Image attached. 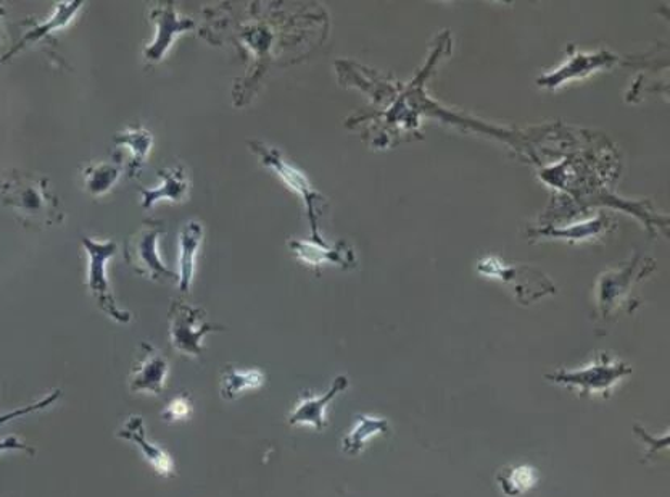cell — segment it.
I'll use <instances>...</instances> for the list:
<instances>
[{"instance_id":"6da1fadb","label":"cell","mask_w":670,"mask_h":497,"mask_svg":"<svg viewBox=\"0 0 670 497\" xmlns=\"http://www.w3.org/2000/svg\"><path fill=\"white\" fill-rule=\"evenodd\" d=\"M0 204L12 207L20 224L28 228L41 230L65 220L51 181L41 175L13 171L0 187Z\"/></svg>"},{"instance_id":"7a4b0ae2","label":"cell","mask_w":670,"mask_h":497,"mask_svg":"<svg viewBox=\"0 0 670 497\" xmlns=\"http://www.w3.org/2000/svg\"><path fill=\"white\" fill-rule=\"evenodd\" d=\"M169 341L178 353L198 357L204 353L202 340L205 334L223 331L220 324L210 323L201 307L175 301L169 309Z\"/></svg>"},{"instance_id":"3957f363","label":"cell","mask_w":670,"mask_h":497,"mask_svg":"<svg viewBox=\"0 0 670 497\" xmlns=\"http://www.w3.org/2000/svg\"><path fill=\"white\" fill-rule=\"evenodd\" d=\"M164 224L158 220H145L132 237L126 240L125 258L129 267L149 280H178V275L165 267L158 257L157 243L164 233Z\"/></svg>"},{"instance_id":"277c9868","label":"cell","mask_w":670,"mask_h":497,"mask_svg":"<svg viewBox=\"0 0 670 497\" xmlns=\"http://www.w3.org/2000/svg\"><path fill=\"white\" fill-rule=\"evenodd\" d=\"M629 373V367L603 357L585 369L576 370V372L546 374V378L555 381V383L563 384V386L570 387V390L579 391L582 396L608 397L617 383Z\"/></svg>"},{"instance_id":"5b68a950","label":"cell","mask_w":670,"mask_h":497,"mask_svg":"<svg viewBox=\"0 0 670 497\" xmlns=\"http://www.w3.org/2000/svg\"><path fill=\"white\" fill-rule=\"evenodd\" d=\"M82 244H85L89 255L88 288L94 296L95 303L113 320L118 321V323H129L132 320V315L119 309L115 297H113L111 286H108L107 271H105V264H107L108 258L113 257L118 246H116L115 241L99 243L91 238H82Z\"/></svg>"},{"instance_id":"8992f818","label":"cell","mask_w":670,"mask_h":497,"mask_svg":"<svg viewBox=\"0 0 670 497\" xmlns=\"http://www.w3.org/2000/svg\"><path fill=\"white\" fill-rule=\"evenodd\" d=\"M169 360L164 353L155 349L151 343H141L136 353L131 374H129V391L131 393L162 394L167 387Z\"/></svg>"},{"instance_id":"52a82bcc","label":"cell","mask_w":670,"mask_h":497,"mask_svg":"<svg viewBox=\"0 0 670 497\" xmlns=\"http://www.w3.org/2000/svg\"><path fill=\"white\" fill-rule=\"evenodd\" d=\"M348 387V380L345 377L335 378L333 386L326 394L320 397L304 396L295 406L294 412L288 416V425L313 426L317 432L326 429V410L338 394L344 393Z\"/></svg>"},{"instance_id":"ba28073f","label":"cell","mask_w":670,"mask_h":497,"mask_svg":"<svg viewBox=\"0 0 670 497\" xmlns=\"http://www.w3.org/2000/svg\"><path fill=\"white\" fill-rule=\"evenodd\" d=\"M145 433L147 432H145L144 419L141 416H131L126 420L125 425L119 429L116 436L136 444L141 449L142 456L151 462V466L154 467L158 475L171 476L175 473V462H172L171 457L162 447L151 443Z\"/></svg>"},{"instance_id":"9c48e42d","label":"cell","mask_w":670,"mask_h":497,"mask_svg":"<svg viewBox=\"0 0 670 497\" xmlns=\"http://www.w3.org/2000/svg\"><path fill=\"white\" fill-rule=\"evenodd\" d=\"M250 149L260 157V161L263 162L267 167H270L271 170L280 175L281 180L284 181L288 188L294 189L297 194H300L301 197L307 201L310 214L313 215V202L317 194H314L308 181L305 180L304 175L295 170L292 165H288L276 149L268 148L263 142L252 141Z\"/></svg>"},{"instance_id":"30bf717a","label":"cell","mask_w":670,"mask_h":497,"mask_svg":"<svg viewBox=\"0 0 670 497\" xmlns=\"http://www.w3.org/2000/svg\"><path fill=\"white\" fill-rule=\"evenodd\" d=\"M152 18L157 23L158 33L155 41L152 42L147 51H145V55H147L149 61L158 62L167 54L168 48L171 46L175 36L194 28V23L188 18H179L171 5L154 10Z\"/></svg>"},{"instance_id":"8fae6325","label":"cell","mask_w":670,"mask_h":497,"mask_svg":"<svg viewBox=\"0 0 670 497\" xmlns=\"http://www.w3.org/2000/svg\"><path fill=\"white\" fill-rule=\"evenodd\" d=\"M204 238V228L197 220L188 221L179 234V290L188 293L194 281L195 252Z\"/></svg>"},{"instance_id":"7c38bea8","label":"cell","mask_w":670,"mask_h":497,"mask_svg":"<svg viewBox=\"0 0 670 497\" xmlns=\"http://www.w3.org/2000/svg\"><path fill=\"white\" fill-rule=\"evenodd\" d=\"M160 177L164 178V184L158 189H144L141 188L142 207L151 208L155 202L160 199L167 197L175 202H181L182 199L188 195L189 191V178L185 175L184 167L182 165H176V167L164 168L160 170Z\"/></svg>"},{"instance_id":"4fadbf2b","label":"cell","mask_w":670,"mask_h":497,"mask_svg":"<svg viewBox=\"0 0 670 497\" xmlns=\"http://www.w3.org/2000/svg\"><path fill=\"white\" fill-rule=\"evenodd\" d=\"M387 432H389V423L386 420L361 416L351 432L342 439V449L348 456H358V454L363 453L364 446L373 437L386 435Z\"/></svg>"},{"instance_id":"5bb4252c","label":"cell","mask_w":670,"mask_h":497,"mask_svg":"<svg viewBox=\"0 0 670 497\" xmlns=\"http://www.w3.org/2000/svg\"><path fill=\"white\" fill-rule=\"evenodd\" d=\"M497 483L504 496L519 497L529 493L539 483V473L532 467H510L499 473Z\"/></svg>"},{"instance_id":"9a60e30c","label":"cell","mask_w":670,"mask_h":497,"mask_svg":"<svg viewBox=\"0 0 670 497\" xmlns=\"http://www.w3.org/2000/svg\"><path fill=\"white\" fill-rule=\"evenodd\" d=\"M115 141L131 148L132 158L128 167V175L131 178L138 177L139 171L144 167V161L149 151H151L152 142H154L151 132L145 131L144 128H128L118 132L115 136Z\"/></svg>"},{"instance_id":"2e32d148","label":"cell","mask_w":670,"mask_h":497,"mask_svg":"<svg viewBox=\"0 0 670 497\" xmlns=\"http://www.w3.org/2000/svg\"><path fill=\"white\" fill-rule=\"evenodd\" d=\"M263 384L265 373L258 372V370L241 372V370L232 369V367H226L223 374H221V396L226 400H234L244 391L258 390Z\"/></svg>"},{"instance_id":"e0dca14e","label":"cell","mask_w":670,"mask_h":497,"mask_svg":"<svg viewBox=\"0 0 670 497\" xmlns=\"http://www.w3.org/2000/svg\"><path fill=\"white\" fill-rule=\"evenodd\" d=\"M118 177V162H95L82 170L85 187L92 195H102L111 191Z\"/></svg>"},{"instance_id":"ac0fdd59","label":"cell","mask_w":670,"mask_h":497,"mask_svg":"<svg viewBox=\"0 0 670 497\" xmlns=\"http://www.w3.org/2000/svg\"><path fill=\"white\" fill-rule=\"evenodd\" d=\"M79 5H81V3L79 2L62 3V5L59 7V10H56L55 22L46 23L44 28H38L36 29V31L29 33V36H26V38H23L22 41H20V44L16 46L15 49H12V51H10L9 54L3 55L2 61H0V63L9 61V59L12 58V55H15L16 52L20 51V49L25 48V46L28 44V42H31L33 39H38L39 36H41V31H42V35H44L46 31H51V29L56 28V26L65 25V23L69 22V18H72V16L75 15L76 10L79 9Z\"/></svg>"},{"instance_id":"d6986e66","label":"cell","mask_w":670,"mask_h":497,"mask_svg":"<svg viewBox=\"0 0 670 497\" xmlns=\"http://www.w3.org/2000/svg\"><path fill=\"white\" fill-rule=\"evenodd\" d=\"M62 396V391L55 390L54 393L49 394L44 399L38 400V403L29 404V406L22 407V409L13 410V412L3 413L0 416V426L5 423L12 422V420L22 419V417L29 416L33 412H39V410L48 409L52 404L56 403Z\"/></svg>"},{"instance_id":"ffe728a7","label":"cell","mask_w":670,"mask_h":497,"mask_svg":"<svg viewBox=\"0 0 670 497\" xmlns=\"http://www.w3.org/2000/svg\"><path fill=\"white\" fill-rule=\"evenodd\" d=\"M192 410H194V407H192L191 399L184 394V396L176 397L168 404L167 409L162 413V419L165 422H179V420L191 417Z\"/></svg>"},{"instance_id":"44dd1931","label":"cell","mask_w":670,"mask_h":497,"mask_svg":"<svg viewBox=\"0 0 670 497\" xmlns=\"http://www.w3.org/2000/svg\"><path fill=\"white\" fill-rule=\"evenodd\" d=\"M7 450H22V453H26L31 457L36 454V450L33 449L31 446H28V444L23 443V441H20L18 437L15 436L0 439V454L7 453Z\"/></svg>"},{"instance_id":"7402d4cb","label":"cell","mask_w":670,"mask_h":497,"mask_svg":"<svg viewBox=\"0 0 670 497\" xmlns=\"http://www.w3.org/2000/svg\"><path fill=\"white\" fill-rule=\"evenodd\" d=\"M3 15V10L0 9V16ZM0 39H2V25H0Z\"/></svg>"}]
</instances>
